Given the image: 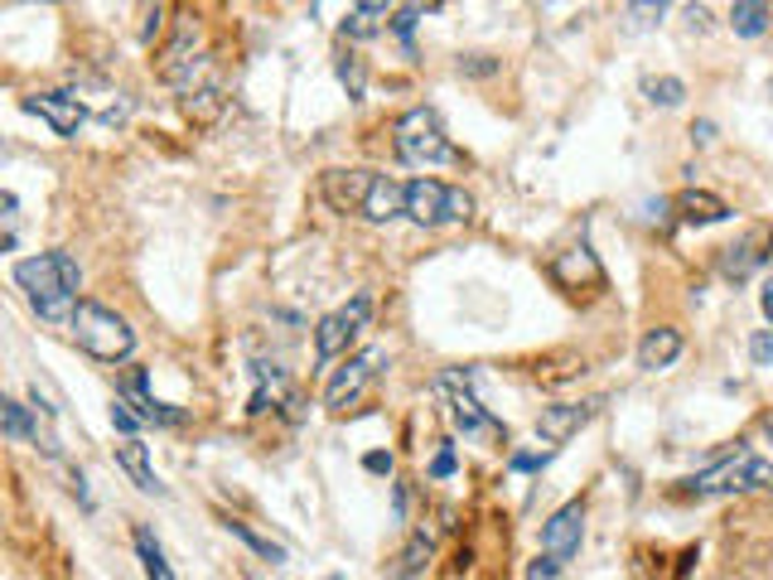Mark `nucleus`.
<instances>
[{
	"label": "nucleus",
	"instance_id": "obj_1",
	"mask_svg": "<svg viewBox=\"0 0 773 580\" xmlns=\"http://www.w3.org/2000/svg\"><path fill=\"white\" fill-rule=\"evenodd\" d=\"M16 286L44 320H73V310L83 305L78 300L83 271H78V261L69 252H39V257L16 261Z\"/></svg>",
	"mask_w": 773,
	"mask_h": 580
},
{
	"label": "nucleus",
	"instance_id": "obj_2",
	"mask_svg": "<svg viewBox=\"0 0 773 580\" xmlns=\"http://www.w3.org/2000/svg\"><path fill=\"white\" fill-rule=\"evenodd\" d=\"M69 329H73L78 349L92 353L97 363H122V359H131V349H136V329H131L116 310L97 305V300H83V305L73 310Z\"/></svg>",
	"mask_w": 773,
	"mask_h": 580
},
{
	"label": "nucleus",
	"instance_id": "obj_3",
	"mask_svg": "<svg viewBox=\"0 0 773 580\" xmlns=\"http://www.w3.org/2000/svg\"><path fill=\"white\" fill-rule=\"evenodd\" d=\"M392 145H396V160L411 165V169H431V165H455V145H450L445 126L431 107H411L402 122L392 131Z\"/></svg>",
	"mask_w": 773,
	"mask_h": 580
},
{
	"label": "nucleus",
	"instance_id": "obj_4",
	"mask_svg": "<svg viewBox=\"0 0 773 580\" xmlns=\"http://www.w3.org/2000/svg\"><path fill=\"white\" fill-rule=\"evenodd\" d=\"M764 489H773V459H764V455H750V450L730 455V459H721V465L701 469L697 479H687V494H697V498H721V494H764Z\"/></svg>",
	"mask_w": 773,
	"mask_h": 580
},
{
	"label": "nucleus",
	"instance_id": "obj_5",
	"mask_svg": "<svg viewBox=\"0 0 773 580\" xmlns=\"http://www.w3.org/2000/svg\"><path fill=\"white\" fill-rule=\"evenodd\" d=\"M406 218L421 228H450V222H470L474 218V199L455 184H440L431 175L406 184Z\"/></svg>",
	"mask_w": 773,
	"mask_h": 580
},
{
	"label": "nucleus",
	"instance_id": "obj_6",
	"mask_svg": "<svg viewBox=\"0 0 773 580\" xmlns=\"http://www.w3.org/2000/svg\"><path fill=\"white\" fill-rule=\"evenodd\" d=\"M372 324V300L368 296H353L349 305H339L334 314H324V320L315 324V353L319 363H334L339 353H349V344L363 329Z\"/></svg>",
	"mask_w": 773,
	"mask_h": 580
},
{
	"label": "nucleus",
	"instance_id": "obj_7",
	"mask_svg": "<svg viewBox=\"0 0 773 580\" xmlns=\"http://www.w3.org/2000/svg\"><path fill=\"white\" fill-rule=\"evenodd\" d=\"M382 363H386V349H378V344L363 349V353H353V359L334 373V382L324 387V406H329V412H343V406H353L358 397H363V387L382 373Z\"/></svg>",
	"mask_w": 773,
	"mask_h": 580
},
{
	"label": "nucleus",
	"instance_id": "obj_8",
	"mask_svg": "<svg viewBox=\"0 0 773 580\" xmlns=\"http://www.w3.org/2000/svg\"><path fill=\"white\" fill-rule=\"evenodd\" d=\"M440 392H445V402H450V421H455L464 435H498L503 431L498 421H493L484 406H478V397L470 392V377L445 373V377H440Z\"/></svg>",
	"mask_w": 773,
	"mask_h": 580
},
{
	"label": "nucleus",
	"instance_id": "obj_9",
	"mask_svg": "<svg viewBox=\"0 0 773 580\" xmlns=\"http://www.w3.org/2000/svg\"><path fill=\"white\" fill-rule=\"evenodd\" d=\"M372 175H378V169H324V175H319V194H324V204L334 208V214H358V218H363Z\"/></svg>",
	"mask_w": 773,
	"mask_h": 580
},
{
	"label": "nucleus",
	"instance_id": "obj_10",
	"mask_svg": "<svg viewBox=\"0 0 773 580\" xmlns=\"http://www.w3.org/2000/svg\"><path fill=\"white\" fill-rule=\"evenodd\" d=\"M24 112L30 116H44L53 126V136H78V126L87 122V107L69 92H34V97H24Z\"/></svg>",
	"mask_w": 773,
	"mask_h": 580
},
{
	"label": "nucleus",
	"instance_id": "obj_11",
	"mask_svg": "<svg viewBox=\"0 0 773 580\" xmlns=\"http://www.w3.org/2000/svg\"><path fill=\"white\" fill-rule=\"evenodd\" d=\"M580 537H585V508L580 504H566V508H556L552 518H546L542 527V547H546V557H556V561H570L580 551Z\"/></svg>",
	"mask_w": 773,
	"mask_h": 580
},
{
	"label": "nucleus",
	"instance_id": "obj_12",
	"mask_svg": "<svg viewBox=\"0 0 773 580\" xmlns=\"http://www.w3.org/2000/svg\"><path fill=\"white\" fill-rule=\"evenodd\" d=\"M590 416H595V402H556V406H542L537 435H542L546 445H566Z\"/></svg>",
	"mask_w": 773,
	"mask_h": 580
},
{
	"label": "nucleus",
	"instance_id": "obj_13",
	"mask_svg": "<svg viewBox=\"0 0 773 580\" xmlns=\"http://www.w3.org/2000/svg\"><path fill=\"white\" fill-rule=\"evenodd\" d=\"M363 218H368V222H392V218H406V184H396L392 175H372V189H368Z\"/></svg>",
	"mask_w": 773,
	"mask_h": 580
},
{
	"label": "nucleus",
	"instance_id": "obj_14",
	"mask_svg": "<svg viewBox=\"0 0 773 580\" xmlns=\"http://www.w3.org/2000/svg\"><path fill=\"white\" fill-rule=\"evenodd\" d=\"M194 24L184 20L179 24V34H175V44L165 49V54H159V77H165V83H175V87H189V77H194Z\"/></svg>",
	"mask_w": 773,
	"mask_h": 580
},
{
	"label": "nucleus",
	"instance_id": "obj_15",
	"mask_svg": "<svg viewBox=\"0 0 773 580\" xmlns=\"http://www.w3.org/2000/svg\"><path fill=\"white\" fill-rule=\"evenodd\" d=\"M677 359H682V334L677 329H648L643 344H638V367L658 373V367H672Z\"/></svg>",
	"mask_w": 773,
	"mask_h": 580
},
{
	"label": "nucleus",
	"instance_id": "obj_16",
	"mask_svg": "<svg viewBox=\"0 0 773 580\" xmlns=\"http://www.w3.org/2000/svg\"><path fill=\"white\" fill-rule=\"evenodd\" d=\"M116 465L131 474V484H136L141 494H165V489H159V479H155V469H151V450H145L141 441H122V445H116Z\"/></svg>",
	"mask_w": 773,
	"mask_h": 580
},
{
	"label": "nucleus",
	"instance_id": "obj_17",
	"mask_svg": "<svg viewBox=\"0 0 773 580\" xmlns=\"http://www.w3.org/2000/svg\"><path fill=\"white\" fill-rule=\"evenodd\" d=\"M672 208L682 214L687 222H725L730 218V204L725 199H715V194H705V189H687V194H677Z\"/></svg>",
	"mask_w": 773,
	"mask_h": 580
},
{
	"label": "nucleus",
	"instance_id": "obj_18",
	"mask_svg": "<svg viewBox=\"0 0 773 580\" xmlns=\"http://www.w3.org/2000/svg\"><path fill=\"white\" fill-rule=\"evenodd\" d=\"M552 271H556V281H561V286H580V281L599 286V281H605V271H599V261H595L590 247H576V252H566Z\"/></svg>",
	"mask_w": 773,
	"mask_h": 580
},
{
	"label": "nucleus",
	"instance_id": "obj_19",
	"mask_svg": "<svg viewBox=\"0 0 773 580\" xmlns=\"http://www.w3.org/2000/svg\"><path fill=\"white\" fill-rule=\"evenodd\" d=\"M126 392H131V402H136V416H141V421H159V426H179V412H169L165 402H155L151 392H145V373H141V367L126 377Z\"/></svg>",
	"mask_w": 773,
	"mask_h": 580
},
{
	"label": "nucleus",
	"instance_id": "obj_20",
	"mask_svg": "<svg viewBox=\"0 0 773 580\" xmlns=\"http://www.w3.org/2000/svg\"><path fill=\"white\" fill-rule=\"evenodd\" d=\"M386 15H392L386 6H378V0H363V6H353L349 15H343V34H349V39H372V34L382 30Z\"/></svg>",
	"mask_w": 773,
	"mask_h": 580
},
{
	"label": "nucleus",
	"instance_id": "obj_21",
	"mask_svg": "<svg viewBox=\"0 0 773 580\" xmlns=\"http://www.w3.org/2000/svg\"><path fill=\"white\" fill-rule=\"evenodd\" d=\"M769 20H773V10L759 6V0H735V6H730V24H735V34H744V39H759L769 30Z\"/></svg>",
	"mask_w": 773,
	"mask_h": 580
},
{
	"label": "nucleus",
	"instance_id": "obj_22",
	"mask_svg": "<svg viewBox=\"0 0 773 580\" xmlns=\"http://www.w3.org/2000/svg\"><path fill=\"white\" fill-rule=\"evenodd\" d=\"M136 557H141V566H145V576H151V580H175V571H169V561H165V547L155 542L151 527H136Z\"/></svg>",
	"mask_w": 773,
	"mask_h": 580
},
{
	"label": "nucleus",
	"instance_id": "obj_23",
	"mask_svg": "<svg viewBox=\"0 0 773 580\" xmlns=\"http://www.w3.org/2000/svg\"><path fill=\"white\" fill-rule=\"evenodd\" d=\"M425 557H431V537L416 532V537H411V542H406L402 557H396V571L386 576V580H411V576H416L421 566H425Z\"/></svg>",
	"mask_w": 773,
	"mask_h": 580
},
{
	"label": "nucleus",
	"instance_id": "obj_24",
	"mask_svg": "<svg viewBox=\"0 0 773 580\" xmlns=\"http://www.w3.org/2000/svg\"><path fill=\"white\" fill-rule=\"evenodd\" d=\"M0 421H6V435H10V441H30V435H34V416H30V406H20L16 397L0 402Z\"/></svg>",
	"mask_w": 773,
	"mask_h": 580
},
{
	"label": "nucleus",
	"instance_id": "obj_25",
	"mask_svg": "<svg viewBox=\"0 0 773 580\" xmlns=\"http://www.w3.org/2000/svg\"><path fill=\"white\" fill-rule=\"evenodd\" d=\"M228 532L237 537V542H247L257 557H266V561H286V547H276L271 537H261V532H251L247 522H228Z\"/></svg>",
	"mask_w": 773,
	"mask_h": 580
},
{
	"label": "nucleus",
	"instance_id": "obj_26",
	"mask_svg": "<svg viewBox=\"0 0 773 580\" xmlns=\"http://www.w3.org/2000/svg\"><path fill=\"white\" fill-rule=\"evenodd\" d=\"M682 77H658V83H648V102H662V107H677L682 102Z\"/></svg>",
	"mask_w": 773,
	"mask_h": 580
},
{
	"label": "nucleus",
	"instance_id": "obj_27",
	"mask_svg": "<svg viewBox=\"0 0 773 580\" xmlns=\"http://www.w3.org/2000/svg\"><path fill=\"white\" fill-rule=\"evenodd\" d=\"M112 426H116V431H122V435H126V441H136V431H141V416H136V412H131V406H126L122 397H116V402H112Z\"/></svg>",
	"mask_w": 773,
	"mask_h": 580
},
{
	"label": "nucleus",
	"instance_id": "obj_28",
	"mask_svg": "<svg viewBox=\"0 0 773 580\" xmlns=\"http://www.w3.org/2000/svg\"><path fill=\"white\" fill-rule=\"evenodd\" d=\"M339 77L349 83V97H363V63H358L353 54L339 59Z\"/></svg>",
	"mask_w": 773,
	"mask_h": 580
},
{
	"label": "nucleus",
	"instance_id": "obj_29",
	"mask_svg": "<svg viewBox=\"0 0 773 580\" xmlns=\"http://www.w3.org/2000/svg\"><path fill=\"white\" fill-rule=\"evenodd\" d=\"M750 359H754L759 367L773 363V329H759V334L750 339Z\"/></svg>",
	"mask_w": 773,
	"mask_h": 580
},
{
	"label": "nucleus",
	"instance_id": "obj_30",
	"mask_svg": "<svg viewBox=\"0 0 773 580\" xmlns=\"http://www.w3.org/2000/svg\"><path fill=\"white\" fill-rule=\"evenodd\" d=\"M431 474H435V479H450V474H455V445H440Z\"/></svg>",
	"mask_w": 773,
	"mask_h": 580
},
{
	"label": "nucleus",
	"instance_id": "obj_31",
	"mask_svg": "<svg viewBox=\"0 0 773 580\" xmlns=\"http://www.w3.org/2000/svg\"><path fill=\"white\" fill-rule=\"evenodd\" d=\"M556 566H561L556 557H537L527 566V580H556Z\"/></svg>",
	"mask_w": 773,
	"mask_h": 580
},
{
	"label": "nucleus",
	"instance_id": "obj_32",
	"mask_svg": "<svg viewBox=\"0 0 773 580\" xmlns=\"http://www.w3.org/2000/svg\"><path fill=\"white\" fill-rule=\"evenodd\" d=\"M363 465H368L372 474H392V455H386V450H372V455L363 459Z\"/></svg>",
	"mask_w": 773,
	"mask_h": 580
},
{
	"label": "nucleus",
	"instance_id": "obj_33",
	"mask_svg": "<svg viewBox=\"0 0 773 580\" xmlns=\"http://www.w3.org/2000/svg\"><path fill=\"white\" fill-rule=\"evenodd\" d=\"M546 465V455L537 459V455H513V469H542Z\"/></svg>",
	"mask_w": 773,
	"mask_h": 580
},
{
	"label": "nucleus",
	"instance_id": "obj_34",
	"mask_svg": "<svg viewBox=\"0 0 773 580\" xmlns=\"http://www.w3.org/2000/svg\"><path fill=\"white\" fill-rule=\"evenodd\" d=\"M759 305H764V320H773V281L764 286V296H759Z\"/></svg>",
	"mask_w": 773,
	"mask_h": 580
},
{
	"label": "nucleus",
	"instance_id": "obj_35",
	"mask_svg": "<svg viewBox=\"0 0 773 580\" xmlns=\"http://www.w3.org/2000/svg\"><path fill=\"white\" fill-rule=\"evenodd\" d=\"M764 441H769V450H773V416L764 421Z\"/></svg>",
	"mask_w": 773,
	"mask_h": 580
},
{
	"label": "nucleus",
	"instance_id": "obj_36",
	"mask_svg": "<svg viewBox=\"0 0 773 580\" xmlns=\"http://www.w3.org/2000/svg\"><path fill=\"white\" fill-rule=\"evenodd\" d=\"M329 580H339V576H329Z\"/></svg>",
	"mask_w": 773,
	"mask_h": 580
}]
</instances>
